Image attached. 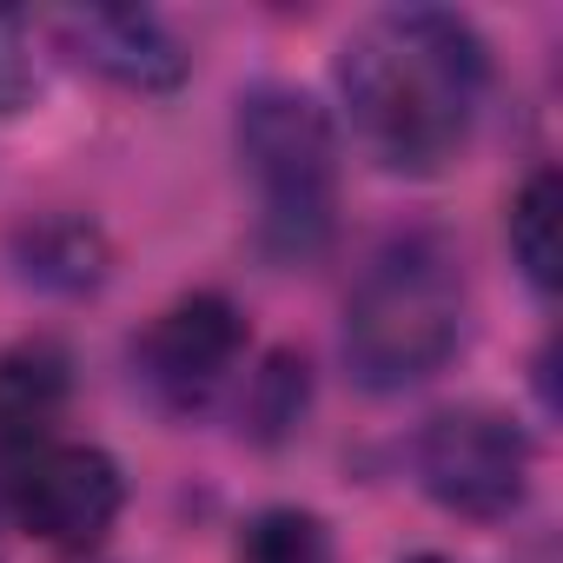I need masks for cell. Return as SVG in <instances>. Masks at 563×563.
Instances as JSON below:
<instances>
[{
	"mask_svg": "<svg viewBox=\"0 0 563 563\" xmlns=\"http://www.w3.org/2000/svg\"><path fill=\"white\" fill-rule=\"evenodd\" d=\"M332 87L352 140L398 179L444 173L490 93V41L457 8H385L365 14L339 54Z\"/></svg>",
	"mask_w": 563,
	"mask_h": 563,
	"instance_id": "cell-1",
	"label": "cell"
},
{
	"mask_svg": "<svg viewBox=\"0 0 563 563\" xmlns=\"http://www.w3.org/2000/svg\"><path fill=\"white\" fill-rule=\"evenodd\" d=\"M471 339V278L444 225H391L345 292V372L391 398L438 378Z\"/></svg>",
	"mask_w": 563,
	"mask_h": 563,
	"instance_id": "cell-2",
	"label": "cell"
},
{
	"mask_svg": "<svg viewBox=\"0 0 563 563\" xmlns=\"http://www.w3.org/2000/svg\"><path fill=\"white\" fill-rule=\"evenodd\" d=\"M232 153L252 179V245L272 265H319L339 239V126L292 80L232 100Z\"/></svg>",
	"mask_w": 563,
	"mask_h": 563,
	"instance_id": "cell-3",
	"label": "cell"
},
{
	"mask_svg": "<svg viewBox=\"0 0 563 563\" xmlns=\"http://www.w3.org/2000/svg\"><path fill=\"white\" fill-rule=\"evenodd\" d=\"M411 477L438 510L464 523H504L530 504L537 444L504 405H444L411 431Z\"/></svg>",
	"mask_w": 563,
	"mask_h": 563,
	"instance_id": "cell-4",
	"label": "cell"
},
{
	"mask_svg": "<svg viewBox=\"0 0 563 563\" xmlns=\"http://www.w3.org/2000/svg\"><path fill=\"white\" fill-rule=\"evenodd\" d=\"M0 504L34 543L93 556L126 510V471L87 438H47L14 464H0Z\"/></svg>",
	"mask_w": 563,
	"mask_h": 563,
	"instance_id": "cell-5",
	"label": "cell"
},
{
	"mask_svg": "<svg viewBox=\"0 0 563 563\" xmlns=\"http://www.w3.org/2000/svg\"><path fill=\"white\" fill-rule=\"evenodd\" d=\"M245 345H252V325H245L239 299L199 286V292H179L173 306H159L133 332L126 365H133V385L166 418H206L219 405V391L232 385Z\"/></svg>",
	"mask_w": 563,
	"mask_h": 563,
	"instance_id": "cell-6",
	"label": "cell"
},
{
	"mask_svg": "<svg viewBox=\"0 0 563 563\" xmlns=\"http://www.w3.org/2000/svg\"><path fill=\"white\" fill-rule=\"evenodd\" d=\"M41 34H54V47L100 74L107 87L120 93H146V100H166L192 80V54L186 41L153 14V8H60V14H41L34 21Z\"/></svg>",
	"mask_w": 563,
	"mask_h": 563,
	"instance_id": "cell-7",
	"label": "cell"
},
{
	"mask_svg": "<svg viewBox=\"0 0 563 563\" xmlns=\"http://www.w3.org/2000/svg\"><path fill=\"white\" fill-rule=\"evenodd\" d=\"M8 265L21 286H34L47 299H93L113 278V239L93 212L41 206L8 225Z\"/></svg>",
	"mask_w": 563,
	"mask_h": 563,
	"instance_id": "cell-8",
	"label": "cell"
},
{
	"mask_svg": "<svg viewBox=\"0 0 563 563\" xmlns=\"http://www.w3.org/2000/svg\"><path fill=\"white\" fill-rule=\"evenodd\" d=\"M67 398H74V352L54 332H27L0 352V464L60 438L54 424L67 418Z\"/></svg>",
	"mask_w": 563,
	"mask_h": 563,
	"instance_id": "cell-9",
	"label": "cell"
},
{
	"mask_svg": "<svg viewBox=\"0 0 563 563\" xmlns=\"http://www.w3.org/2000/svg\"><path fill=\"white\" fill-rule=\"evenodd\" d=\"M312 411V358L299 345H272L258 358V372L245 378V398H239V431L252 444H286Z\"/></svg>",
	"mask_w": 563,
	"mask_h": 563,
	"instance_id": "cell-10",
	"label": "cell"
},
{
	"mask_svg": "<svg viewBox=\"0 0 563 563\" xmlns=\"http://www.w3.org/2000/svg\"><path fill=\"white\" fill-rule=\"evenodd\" d=\"M556 206H563L556 166H530L523 186H517L510 206H504V245H510V265H517V278H523L537 299L556 292Z\"/></svg>",
	"mask_w": 563,
	"mask_h": 563,
	"instance_id": "cell-11",
	"label": "cell"
},
{
	"mask_svg": "<svg viewBox=\"0 0 563 563\" xmlns=\"http://www.w3.org/2000/svg\"><path fill=\"white\" fill-rule=\"evenodd\" d=\"M239 563H339L332 523L306 504H265L239 530Z\"/></svg>",
	"mask_w": 563,
	"mask_h": 563,
	"instance_id": "cell-12",
	"label": "cell"
},
{
	"mask_svg": "<svg viewBox=\"0 0 563 563\" xmlns=\"http://www.w3.org/2000/svg\"><path fill=\"white\" fill-rule=\"evenodd\" d=\"M34 14L0 8V113H21L41 93V60H34Z\"/></svg>",
	"mask_w": 563,
	"mask_h": 563,
	"instance_id": "cell-13",
	"label": "cell"
},
{
	"mask_svg": "<svg viewBox=\"0 0 563 563\" xmlns=\"http://www.w3.org/2000/svg\"><path fill=\"white\" fill-rule=\"evenodd\" d=\"M405 563H451V556H438V550H418V556H405Z\"/></svg>",
	"mask_w": 563,
	"mask_h": 563,
	"instance_id": "cell-14",
	"label": "cell"
}]
</instances>
